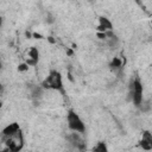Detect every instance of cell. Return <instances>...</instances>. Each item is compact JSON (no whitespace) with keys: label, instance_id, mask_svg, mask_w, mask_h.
Instances as JSON below:
<instances>
[{"label":"cell","instance_id":"7","mask_svg":"<svg viewBox=\"0 0 152 152\" xmlns=\"http://www.w3.org/2000/svg\"><path fill=\"white\" fill-rule=\"evenodd\" d=\"M38 59H39V52H38V50L36 48H31L30 51H28V59L26 61V63L30 66H34V65H37Z\"/></svg>","mask_w":152,"mask_h":152},{"label":"cell","instance_id":"14","mask_svg":"<svg viewBox=\"0 0 152 152\" xmlns=\"http://www.w3.org/2000/svg\"><path fill=\"white\" fill-rule=\"evenodd\" d=\"M49 40H50L51 43H55V40H53V38H52V37H49Z\"/></svg>","mask_w":152,"mask_h":152},{"label":"cell","instance_id":"4","mask_svg":"<svg viewBox=\"0 0 152 152\" xmlns=\"http://www.w3.org/2000/svg\"><path fill=\"white\" fill-rule=\"evenodd\" d=\"M96 30H97V32H106L108 30H113V24L108 18L100 17L99 18V26L96 27Z\"/></svg>","mask_w":152,"mask_h":152},{"label":"cell","instance_id":"10","mask_svg":"<svg viewBox=\"0 0 152 152\" xmlns=\"http://www.w3.org/2000/svg\"><path fill=\"white\" fill-rule=\"evenodd\" d=\"M28 66H30V65H28L27 63H21V64L18 65V70H19V71H26V70L28 69Z\"/></svg>","mask_w":152,"mask_h":152},{"label":"cell","instance_id":"12","mask_svg":"<svg viewBox=\"0 0 152 152\" xmlns=\"http://www.w3.org/2000/svg\"><path fill=\"white\" fill-rule=\"evenodd\" d=\"M33 37H34V38H38V39H40V38H42V36H40V34H38V33H33Z\"/></svg>","mask_w":152,"mask_h":152},{"label":"cell","instance_id":"11","mask_svg":"<svg viewBox=\"0 0 152 152\" xmlns=\"http://www.w3.org/2000/svg\"><path fill=\"white\" fill-rule=\"evenodd\" d=\"M97 38H100V39H106V38H107L106 32H97Z\"/></svg>","mask_w":152,"mask_h":152},{"label":"cell","instance_id":"9","mask_svg":"<svg viewBox=\"0 0 152 152\" xmlns=\"http://www.w3.org/2000/svg\"><path fill=\"white\" fill-rule=\"evenodd\" d=\"M121 65H122V62H121V59H120V58L114 57V58L112 59V63H110V66H112V68L116 69V68H120Z\"/></svg>","mask_w":152,"mask_h":152},{"label":"cell","instance_id":"16","mask_svg":"<svg viewBox=\"0 0 152 152\" xmlns=\"http://www.w3.org/2000/svg\"><path fill=\"white\" fill-rule=\"evenodd\" d=\"M68 55H70V56H71V55H72V51H71V50H68Z\"/></svg>","mask_w":152,"mask_h":152},{"label":"cell","instance_id":"1","mask_svg":"<svg viewBox=\"0 0 152 152\" xmlns=\"http://www.w3.org/2000/svg\"><path fill=\"white\" fill-rule=\"evenodd\" d=\"M42 88L63 91V80L61 72L57 70H51L48 77L42 82Z\"/></svg>","mask_w":152,"mask_h":152},{"label":"cell","instance_id":"6","mask_svg":"<svg viewBox=\"0 0 152 152\" xmlns=\"http://www.w3.org/2000/svg\"><path fill=\"white\" fill-rule=\"evenodd\" d=\"M140 146L144 150H152V133L145 131L142 133V138L140 140Z\"/></svg>","mask_w":152,"mask_h":152},{"label":"cell","instance_id":"8","mask_svg":"<svg viewBox=\"0 0 152 152\" xmlns=\"http://www.w3.org/2000/svg\"><path fill=\"white\" fill-rule=\"evenodd\" d=\"M93 151H95V152H106L107 146H106L104 142H97V145L93 147Z\"/></svg>","mask_w":152,"mask_h":152},{"label":"cell","instance_id":"15","mask_svg":"<svg viewBox=\"0 0 152 152\" xmlns=\"http://www.w3.org/2000/svg\"><path fill=\"white\" fill-rule=\"evenodd\" d=\"M134 1H135V2H137L139 6H141V2H140V0H134Z\"/></svg>","mask_w":152,"mask_h":152},{"label":"cell","instance_id":"2","mask_svg":"<svg viewBox=\"0 0 152 152\" xmlns=\"http://www.w3.org/2000/svg\"><path fill=\"white\" fill-rule=\"evenodd\" d=\"M66 122H68V127L72 132H77V133H84L86 132L84 122L78 116V114H76L72 109H70L66 114Z\"/></svg>","mask_w":152,"mask_h":152},{"label":"cell","instance_id":"13","mask_svg":"<svg viewBox=\"0 0 152 152\" xmlns=\"http://www.w3.org/2000/svg\"><path fill=\"white\" fill-rule=\"evenodd\" d=\"M25 34H26V37H27V38H31V37H32V36H33V34H31V33H30V32H26V33H25Z\"/></svg>","mask_w":152,"mask_h":152},{"label":"cell","instance_id":"5","mask_svg":"<svg viewBox=\"0 0 152 152\" xmlns=\"http://www.w3.org/2000/svg\"><path fill=\"white\" fill-rule=\"evenodd\" d=\"M19 131H20L19 124H17V122H12V124L7 125V126L2 129V137H12V135L17 134Z\"/></svg>","mask_w":152,"mask_h":152},{"label":"cell","instance_id":"3","mask_svg":"<svg viewBox=\"0 0 152 152\" xmlns=\"http://www.w3.org/2000/svg\"><path fill=\"white\" fill-rule=\"evenodd\" d=\"M142 91H144L142 84H141L140 80L137 77L131 83V97H132V102L134 103L135 107H140L142 103Z\"/></svg>","mask_w":152,"mask_h":152}]
</instances>
